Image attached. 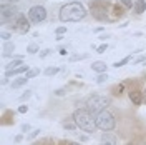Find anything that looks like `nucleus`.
<instances>
[{
	"label": "nucleus",
	"instance_id": "f257e3e1",
	"mask_svg": "<svg viewBox=\"0 0 146 145\" xmlns=\"http://www.w3.org/2000/svg\"><path fill=\"white\" fill-rule=\"evenodd\" d=\"M58 17L61 22H80L87 17V10L80 2H68L60 9Z\"/></svg>",
	"mask_w": 146,
	"mask_h": 145
},
{
	"label": "nucleus",
	"instance_id": "f03ea898",
	"mask_svg": "<svg viewBox=\"0 0 146 145\" xmlns=\"http://www.w3.org/2000/svg\"><path fill=\"white\" fill-rule=\"evenodd\" d=\"M73 120L78 125V128H81L87 134H93L96 130V122L91 112H88L87 108H78L73 112Z\"/></svg>",
	"mask_w": 146,
	"mask_h": 145
},
{
	"label": "nucleus",
	"instance_id": "7ed1b4c3",
	"mask_svg": "<svg viewBox=\"0 0 146 145\" xmlns=\"http://www.w3.org/2000/svg\"><path fill=\"white\" fill-rule=\"evenodd\" d=\"M111 104V98L106 95H100V94H95V95L88 97L87 98V110L91 112V114H100L103 110H106V107Z\"/></svg>",
	"mask_w": 146,
	"mask_h": 145
},
{
	"label": "nucleus",
	"instance_id": "20e7f679",
	"mask_svg": "<svg viewBox=\"0 0 146 145\" xmlns=\"http://www.w3.org/2000/svg\"><path fill=\"white\" fill-rule=\"evenodd\" d=\"M95 122H96V128L103 130V132H110V130H113L116 127V118H115V115L111 112H108V110H103V112L96 114Z\"/></svg>",
	"mask_w": 146,
	"mask_h": 145
},
{
	"label": "nucleus",
	"instance_id": "39448f33",
	"mask_svg": "<svg viewBox=\"0 0 146 145\" xmlns=\"http://www.w3.org/2000/svg\"><path fill=\"white\" fill-rule=\"evenodd\" d=\"M28 19L32 23H40V22H43V20L47 19V10L45 7H42V5H35V7H32L28 10Z\"/></svg>",
	"mask_w": 146,
	"mask_h": 145
},
{
	"label": "nucleus",
	"instance_id": "423d86ee",
	"mask_svg": "<svg viewBox=\"0 0 146 145\" xmlns=\"http://www.w3.org/2000/svg\"><path fill=\"white\" fill-rule=\"evenodd\" d=\"M30 23H32L30 19H27L23 13H18V15L15 17V23H13L12 29L20 32V33H27V32H30Z\"/></svg>",
	"mask_w": 146,
	"mask_h": 145
},
{
	"label": "nucleus",
	"instance_id": "0eeeda50",
	"mask_svg": "<svg viewBox=\"0 0 146 145\" xmlns=\"http://www.w3.org/2000/svg\"><path fill=\"white\" fill-rule=\"evenodd\" d=\"M0 15H2V20H9L12 17H17V9L12 5V3H2L0 5Z\"/></svg>",
	"mask_w": 146,
	"mask_h": 145
},
{
	"label": "nucleus",
	"instance_id": "6e6552de",
	"mask_svg": "<svg viewBox=\"0 0 146 145\" xmlns=\"http://www.w3.org/2000/svg\"><path fill=\"white\" fill-rule=\"evenodd\" d=\"M128 97H129V100H131L133 105H141L143 104V92L141 90H131L128 94Z\"/></svg>",
	"mask_w": 146,
	"mask_h": 145
},
{
	"label": "nucleus",
	"instance_id": "1a4fd4ad",
	"mask_svg": "<svg viewBox=\"0 0 146 145\" xmlns=\"http://www.w3.org/2000/svg\"><path fill=\"white\" fill-rule=\"evenodd\" d=\"M106 68H108V65L105 62H101V60H96V62L91 63V70L96 72V74H106Z\"/></svg>",
	"mask_w": 146,
	"mask_h": 145
},
{
	"label": "nucleus",
	"instance_id": "9d476101",
	"mask_svg": "<svg viewBox=\"0 0 146 145\" xmlns=\"http://www.w3.org/2000/svg\"><path fill=\"white\" fill-rule=\"evenodd\" d=\"M30 68H28V65H22V67H18V68H15V70H7L5 72V77L9 78V77H13V75H20V74H27Z\"/></svg>",
	"mask_w": 146,
	"mask_h": 145
},
{
	"label": "nucleus",
	"instance_id": "9b49d317",
	"mask_svg": "<svg viewBox=\"0 0 146 145\" xmlns=\"http://www.w3.org/2000/svg\"><path fill=\"white\" fill-rule=\"evenodd\" d=\"M116 137L113 134H103L101 137V145H116Z\"/></svg>",
	"mask_w": 146,
	"mask_h": 145
},
{
	"label": "nucleus",
	"instance_id": "f8f14e48",
	"mask_svg": "<svg viewBox=\"0 0 146 145\" xmlns=\"http://www.w3.org/2000/svg\"><path fill=\"white\" fill-rule=\"evenodd\" d=\"M13 50H15V45L12 42H5L3 43V57H9L10 53H13Z\"/></svg>",
	"mask_w": 146,
	"mask_h": 145
},
{
	"label": "nucleus",
	"instance_id": "ddd939ff",
	"mask_svg": "<svg viewBox=\"0 0 146 145\" xmlns=\"http://www.w3.org/2000/svg\"><path fill=\"white\" fill-rule=\"evenodd\" d=\"M22 65H25V63L22 62V58H17V60H12L9 65H7V70H15V68L22 67Z\"/></svg>",
	"mask_w": 146,
	"mask_h": 145
},
{
	"label": "nucleus",
	"instance_id": "4468645a",
	"mask_svg": "<svg viewBox=\"0 0 146 145\" xmlns=\"http://www.w3.org/2000/svg\"><path fill=\"white\" fill-rule=\"evenodd\" d=\"M135 10H136V13H143L146 10V0H138L135 3Z\"/></svg>",
	"mask_w": 146,
	"mask_h": 145
},
{
	"label": "nucleus",
	"instance_id": "2eb2a0df",
	"mask_svg": "<svg viewBox=\"0 0 146 145\" xmlns=\"http://www.w3.org/2000/svg\"><path fill=\"white\" fill-rule=\"evenodd\" d=\"M27 82H28V78H27V77L17 78V80H13V82H12V88H18V87H22V85H25Z\"/></svg>",
	"mask_w": 146,
	"mask_h": 145
},
{
	"label": "nucleus",
	"instance_id": "dca6fc26",
	"mask_svg": "<svg viewBox=\"0 0 146 145\" xmlns=\"http://www.w3.org/2000/svg\"><path fill=\"white\" fill-rule=\"evenodd\" d=\"M63 127H65L67 130H70V132H73L75 128H78V125L75 124V120H73V117H71V120H68V122H65V124H63Z\"/></svg>",
	"mask_w": 146,
	"mask_h": 145
},
{
	"label": "nucleus",
	"instance_id": "f3484780",
	"mask_svg": "<svg viewBox=\"0 0 146 145\" xmlns=\"http://www.w3.org/2000/svg\"><path fill=\"white\" fill-rule=\"evenodd\" d=\"M58 72H60V68H58V67H48V68H45V72H43V74H45L47 77H52V75L58 74Z\"/></svg>",
	"mask_w": 146,
	"mask_h": 145
},
{
	"label": "nucleus",
	"instance_id": "a211bd4d",
	"mask_svg": "<svg viewBox=\"0 0 146 145\" xmlns=\"http://www.w3.org/2000/svg\"><path fill=\"white\" fill-rule=\"evenodd\" d=\"M131 60V55H128V57H125L123 60H120V62H115L113 63V67H116V68H120V67H123V65H126L128 62Z\"/></svg>",
	"mask_w": 146,
	"mask_h": 145
},
{
	"label": "nucleus",
	"instance_id": "6ab92c4d",
	"mask_svg": "<svg viewBox=\"0 0 146 145\" xmlns=\"http://www.w3.org/2000/svg\"><path fill=\"white\" fill-rule=\"evenodd\" d=\"M38 74H40V70H38V68H32V70H28V72L25 74V77H27V78H28V80H30V78L37 77Z\"/></svg>",
	"mask_w": 146,
	"mask_h": 145
},
{
	"label": "nucleus",
	"instance_id": "aec40b11",
	"mask_svg": "<svg viewBox=\"0 0 146 145\" xmlns=\"http://www.w3.org/2000/svg\"><path fill=\"white\" fill-rule=\"evenodd\" d=\"M27 52L32 53V55H33V53H37V52H38V45H37V43H30L28 47H27Z\"/></svg>",
	"mask_w": 146,
	"mask_h": 145
},
{
	"label": "nucleus",
	"instance_id": "412c9836",
	"mask_svg": "<svg viewBox=\"0 0 146 145\" xmlns=\"http://www.w3.org/2000/svg\"><path fill=\"white\" fill-rule=\"evenodd\" d=\"M30 97H32V90H25V92L18 97V100H20V102H23V100H28Z\"/></svg>",
	"mask_w": 146,
	"mask_h": 145
},
{
	"label": "nucleus",
	"instance_id": "4be33fe9",
	"mask_svg": "<svg viewBox=\"0 0 146 145\" xmlns=\"http://www.w3.org/2000/svg\"><path fill=\"white\" fill-rule=\"evenodd\" d=\"M106 80H108V75H106V74H100V75L96 77V84H105Z\"/></svg>",
	"mask_w": 146,
	"mask_h": 145
},
{
	"label": "nucleus",
	"instance_id": "5701e85b",
	"mask_svg": "<svg viewBox=\"0 0 146 145\" xmlns=\"http://www.w3.org/2000/svg\"><path fill=\"white\" fill-rule=\"evenodd\" d=\"M0 37L5 40V42H9L10 37H12V33H10V32H2V33H0Z\"/></svg>",
	"mask_w": 146,
	"mask_h": 145
},
{
	"label": "nucleus",
	"instance_id": "b1692460",
	"mask_svg": "<svg viewBox=\"0 0 146 145\" xmlns=\"http://www.w3.org/2000/svg\"><path fill=\"white\" fill-rule=\"evenodd\" d=\"M121 3H123L126 9H131V7H135V3H133L131 0H121Z\"/></svg>",
	"mask_w": 146,
	"mask_h": 145
},
{
	"label": "nucleus",
	"instance_id": "393cba45",
	"mask_svg": "<svg viewBox=\"0 0 146 145\" xmlns=\"http://www.w3.org/2000/svg\"><path fill=\"white\" fill-rule=\"evenodd\" d=\"M65 32H67V27H58V29L55 30V33H57V37H58V35H63Z\"/></svg>",
	"mask_w": 146,
	"mask_h": 145
},
{
	"label": "nucleus",
	"instance_id": "a878e982",
	"mask_svg": "<svg viewBox=\"0 0 146 145\" xmlns=\"http://www.w3.org/2000/svg\"><path fill=\"white\" fill-rule=\"evenodd\" d=\"M115 13H116L118 17L123 15V9H121V5H115Z\"/></svg>",
	"mask_w": 146,
	"mask_h": 145
},
{
	"label": "nucleus",
	"instance_id": "bb28decb",
	"mask_svg": "<svg viewBox=\"0 0 146 145\" xmlns=\"http://www.w3.org/2000/svg\"><path fill=\"white\" fill-rule=\"evenodd\" d=\"M18 112H20V114H27V112H28V107H27V105H20L18 107Z\"/></svg>",
	"mask_w": 146,
	"mask_h": 145
},
{
	"label": "nucleus",
	"instance_id": "cd10ccee",
	"mask_svg": "<svg viewBox=\"0 0 146 145\" xmlns=\"http://www.w3.org/2000/svg\"><path fill=\"white\" fill-rule=\"evenodd\" d=\"M106 48H108L106 43H105V45H100V47H98V53H105V52H106Z\"/></svg>",
	"mask_w": 146,
	"mask_h": 145
},
{
	"label": "nucleus",
	"instance_id": "c85d7f7f",
	"mask_svg": "<svg viewBox=\"0 0 146 145\" xmlns=\"http://www.w3.org/2000/svg\"><path fill=\"white\" fill-rule=\"evenodd\" d=\"M50 53H52V50H48V48H47V50H43V52L40 53V57H42V58H45V57H48Z\"/></svg>",
	"mask_w": 146,
	"mask_h": 145
},
{
	"label": "nucleus",
	"instance_id": "c756f323",
	"mask_svg": "<svg viewBox=\"0 0 146 145\" xmlns=\"http://www.w3.org/2000/svg\"><path fill=\"white\" fill-rule=\"evenodd\" d=\"M146 60V55H141V57H138L136 60H135V65H138V63H141V62H145Z\"/></svg>",
	"mask_w": 146,
	"mask_h": 145
},
{
	"label": "nucleus",
	"instance_id": "7c9ffc66",
	"mask_svg": "<svg viewBox=\"0 0 146 145\" xmlns=\"http://www.w3.org/2000/svg\"><path fill=\"white\" fill-rule=\"evenodd\" d=\"M38 134H40V130H33V132H32V134L28 135V138H30V140H33V138L38 135Z\"/></svg>",
	"mask_w": 146,
	"mask_h": 145
},
{
	"label": "nucleus",
	"instance_id": "2f4dec72",
	"mask_svg": "<svg viewBox=\"0 0 146 145\" xmlns=\"http://www.w3.org/2000/svg\"><path fill=\"white\" fill-rule=\"evenodd\" d=\"M28 130H30L28 124H23V125H22V132H23V134H25V132H28Z\"/></svg>",
	"mask_w": 146,
	"mask_h": 145
},
{
	"label": "nucleus",
	"instance_id": "473e14b6",
	"mask_svg": "<svg viewBox=\"0 0 146 145\" xmlns=\"http://www.w3.org/2000/svg\"><path fill=\"white\" fill-rule=\"evenodd\" d=\"M63 94H65V90H63V88H58V90L55 92V95H63Z\"/></svg>",
	"mask_w": 146,
	"mask_h": 145
},
{
	"label": "nucleus",
	"instance_id": "72a5a7b5",
	"mask_svg": "<svg viewBox=\"0 0 146 145\" xmlns=\"http://www.w3.org/2000/svg\"><path fill=\"white\" fill-rule=\"evenodd\" d=\"M22 140H23V135H17V137H15V142H17V144L22 142Z\"/></svg>",
	"mask_w": 146,
	"mask_h": 145
},
{
	"label": "nucleus",
	"instance_id": "f704fd0d",
	"mask_svg": "<svg viewBox=\"0 0 146 145\" xmlns=\"http://www.w3.org/2000/svg\"><path fill=\"white\" fill-rule=\"evenodd\" d=\"M60 55H67V53H68V52H67V50H65V48H60V52H58Z\"/></svg>",
	"mask_w": 146,
	"mask_h": 145
},
{
	"label": "nucleus",
	"instance_id": "c9c22d12",
	"mask_svg": "<svg viewBox=\"0 0 146 145\" xmlns=\"http://www.w3.org/2000/svg\"><path fill=\"white\" fill-rule=\"evenodd\" d=\"M143 102H145V104H146V88H145V90H143Z\"/></svg>",
	"mask_w": 146,
	"mask_h": 145
},
{
	"label": "nucleus",
	"instance_id": "e433bc0d",
	"mask_svg": "<svg viewBox=\"0 0 146 145\" xmlns=\"http://www.w3.org/2000/svg\"><path fill=\"white\" fill-rule=\"evenodd\" d=\"M9 3H17V2H20V0H7Z\"/></svg>",
	"mask_w": 146,
	"mask_h": 145
},
{
	"label": "nucleus",
	"instance_id": "4c0bfd02",
	"mask_svg": "<svg viewBox=\"0 0 146 145\" xmlns=\"http://www.w3.org/2000/svg\"><path fill=\"white\" fill-rule=\"evenodd\" d=\"M70 145H81V144H70Z\"/></svg>",
	"mask_w": 146,
	"mask_h": 145
},
{
	"label": "nucleus",
	"instance_id": "58836bf2",
	"mask_svg": "<svg viewBox=\"0 0 146 145\" xmlns=\"http://www.w3.org/2000/svg\"><path fill=\"white\" fill-rule=\"evenodd\" d=\"M128 145H133V144H128Z\"/></svg>",
	"mask_w": 146,
	"mask_h": 145
}]
</instances>
